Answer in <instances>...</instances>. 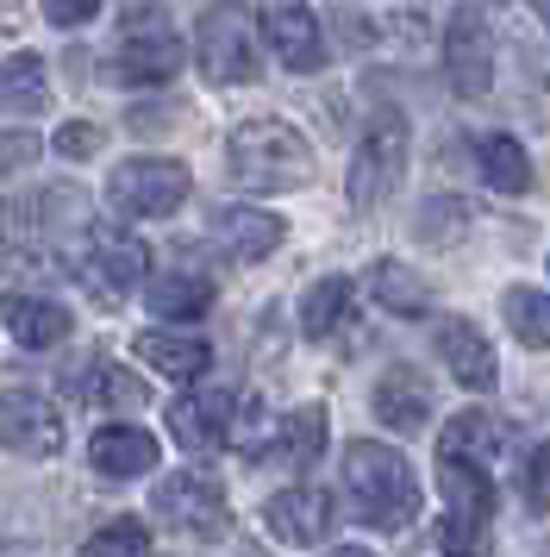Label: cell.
<instances>
[{
    "mask_svg": "<svg viewBox=\"0 0 550 557\" xmlns=\"http://www.w3.org/2000/svg\"><path fill=\"white\" fill-rule=\"evenodd\" d=\"M345 488H350L357 520H370L375 532H400L420 520V476H413V463L395 445L357 438L345 451Z\"/></svg>",
    "mask_w": 550,
    "mask_h": 557,
    "instance_id": "1",
    "label": "cell"
},
{
    "mask_svg": "<svg viewBox=\"0 0 550 557\" xmlns=\"http://www.w3.org/2000/svg\"><path fill=\"white\" fill-rule=\"evenodd\" d=\"M225 170L238 188L250 195H282V188H300L307 170H313V151H307V138L295 126H282V120H245V126L232 132V145H225Z\"/></svg>",
    "mask_w": 550,
    "mask_h": 557,
    "instance_id": "2",
    "label": "cell"
},
{
    "mask_svg": "<svg viewBox=\"0 0 550 557\" xmlns=\"http://www.w3.org/2000/svg\"><path fill=\"white\" fill-rule=\"evenodd\" d=\"M400 170H407V120L395 107H375L357 151H350V176H345L350 213H375L400 188Z\"/></svg>",
    "mask_w": 550,
    "mask_h": 557,
    "instance_id": "3",
    "label": "cell"
},
{
    "mask_svg": "<svg viewBox=\"0 0 550 557\" xmlns=\"http://www.w3.org/2000/svg\"><path fill=\"white\" fill-rule=\"evenodd\" d=\"M438 488H445V545H457V552L488 545V527H495V476H488V463L438 445Z\"/></svg>",
    "mask_w": 550,
    "mask_h": 557,
    "instance_id": "4",
    "label": "cell"
},
{
    "mask_svg": "<svg viewBox=\"0 0 550 557\" xmlns=\"http://www.w3.org/2000/svg\"><path fill=\"white\" fill-rule=\"evenodd\" d=\"M107 201L120 207L125 220H163V213L188 201V170L175 157H132V163L113 170Z\"/></svg>",
    "mask_w": 550,
    "mask_h": 557,
    "instance_id": "5",
    "label": "cell"
},
{
    "mask_svg": "<svg viewBox=\"0 0 550 557\" xmlns=\"http://www.w3.org/2000/svg\"><path fill=\"white\" fill-rule=\"evenodd\" d=\"M150 513H163V527H175V532L220 539V532H225V488L207 476V470H175V476L157 482Z\"/></svg>",
    "mask_w": 550,
    "mask_h": 557,
    "instance_id": "6",
    "label": "cell"
},
{
    "mask_svg": "<svg viewBox=\"0 0 550 557\" xmlns=\"http://www.w3.org/2000/svg\"><path fill=\"white\" fill-rule=\"evenodd\" d=\"M445 82L463 101H482L495 88V32H488V20L475 7L450 13L445 26Z\"/></svg>",
    "mask_w": 550,
    "mask_h": 557,
    "instance_id": "7",
    "label": "cell"
},
{
    "mask_svg": "<svg viewBox=\"0 0 550 557\" xmlns=\"http://www.w3.org/2000/svg\"><path fill=\"white\" fill-rule=\"evenodd\" d=\"M195 57L213 82H257V45H250V26L232 7H213V13L200 20Z\"/></svg>",
    "mask_w": 550,
    "mask_h": 557,
    "instance_id": "8",
    "label": "cell"
},
{
    "mask_svg": "<svg viewBox=\"0 0 550 557\" xmlns=\"http://www.w3.org/2000/svg\"><path fill=\"white\" fill-rule=\"evenodd\" d=\"M0 445L20 457H57L63 451V413L32 388H7L0 395Z\"/></svg>",
    "mask_w": 550,
    "mask_h": 557,
    "instance_id": "9",
    "label": "cell"
},
{
    "mask_svg": "<svg viewBox=\"0 0 550 557\" xmlns=\"http://www.w3.org/2000/svg\"><path fill=\"white\" fill-rule=\"evenodd\" d=\"M182 70V38H175L157 13H132V32H125L120 57H113V76L120 82H170Z\"/></svg>",
    "mask_w": 550,
    "mask_h": 557,
    "instance_id": "10",
    "label": "cell"
},
{
    "mask_svg": "<svg viewBox=\"0 0 550 557\" xmlns=\"http://www.w3.org/2000/svg\"><path fill=\"white\" fill-rule=\"evenodd\" d=\"M263 520L282 545H325L332 527H338V507H332L325 488H282V495H270Z\"/></svg>",
    "mask_w": 550,
    "mask_h": 557,
    "instance_id": "11",
    "label": "cell"
},
{
    "mask_svg": "<svg viewBox=\"0 0 550 557\" xmlns=\"http://www.w3.org/2000/svg\"><path fill=\"white\" fill-rule=\"evenodd\" d=\"M263 45H270L295 76H307V70H320L325 63L320 20H313L300 0H275V7H263Z\"/></svg>",
    "mask_w": 550,
    "mask_h": 557,
    "instance_id": "12",
    "label": "cell"
},
{
    "mask_svg": "<svg viewBox=\"0 0 550 557\" xmlns=\"http://www.w3.org/2000/svg\"><path fill=\"white\" fill-rule=\"evenodd\" d=\"M150 251L132 238V232L120 226H95V238H88V270H82V282H95L100 295L113 301V295H125V288H138V276H145Z\"/></svg>",
    "mask_w": 550,
    "mask_h": 557,
    "instance_id": "13",
    "label": "cell"
},
{
    "mask_svg": "<svg viewBox=\"0 0 550 557\" xmlns=\"http://www.w3.org/2000/svg\"><path fill=\"white\" fill-rule=\"evenodd\" d=\"M232 413L238 401L220 395V388H207V395H182L170 407V432L188 445V451H220L225 438H232Z\"/></svg>",
    "mask_w": 550,
    "mask_h": 557,
    "instance_id": "14",
    "label": "cell"
},
{
    "mask_svg": "<svg viewBox=\"0 0 550 557\" xmlns=\"http://www.w3.org/2000/svg\"><path fill=\"white\" fill-rule=\"evenodd\" d=\"M213 245H220L232 263H257L282 245V220L275 213H257V207H220L213 213Z\"/></svg>",
    "mask_w": 550,
    "mask_h": 557,
    "instance_id": "15",
    "label": "cell"
},
{
    "mask_svg": "<svg viewBox=\"0 0 550 557\" xmlns=\"http://www.w3.org/2000/svg\"><path fill=\"white\" fill-rule=\"evenodd\" d=\"M0 320L20 338L25 351H45V345H63L70 338V313L50 301V295H7L0 301Z\"/></svg>",
    "mask_w": 550,
    "mask_h": 557,
    "instance_id": "16",
    "label": "cell"
},
{
    "mask_svg": "<svg viewBox=\"0 0 550 557\" xmlns=\"http://www.w3.org/2000/svg\"><path fill=\"white\" fill-rule=\"evenodd\" d=\"M375 420L395 432H420L432 420V388H425L420 370H388L375 382Z\"/></svg>",
    "mask_w": 550,
    "mask_h": 557,
    "instance_id": "17",
    "label": "cell"
},
{
    "mask_svg": "<svg viewBox=\"0 0 550 557\" xmlns=\"http://www.w3.org/2000/svg\"><path fill=\"white\" fill-rule=\"evenodd\" d=\"M88 463L100 476H145L157 463V438L145 426H100L95 445H88Z\"/></svg>",
    "mask_w": 550,
    "mask_h": 557,
    "instance_id": "18",
    "label": "cell"
},
{
    "mask_svg": "<svg viewBox=\"0 0 550 557\" xmlns=\"http://www.w3.org/2000/svg\"><path fill=\"white\" fill-rule=\"evenodd\" d=\"M438 357L450 363V376L463 382V388H488L495 382V351H488V338L470 320H445L438 326Z\"/></svg>",
    "mask_w": 550,
    "mask_h": 557,
    "instance_id": "19",
    "label": "cell"
},
{
    "mask_svg": "<svg viewBox=\"0 0 550 557\" xmlns=\"http://www.w3.org/2000/svg\"><path fill=\"white\" fill-rule=\"evenodd\" d=\"M138 357H145L157 376H175V382L200 376L213 363L207 338H195V332H138Z\"/></svg>",
    "mask_w": 550,
    "mask_h": 557,
    "instance_id": "20",
    "label": "cell"
},
{
    "mask_svg": "<svg viewBox=\"0 0 550 557\" xmlns=\"http://www.w3.org/2000/svg\"><path fill=\"white\" fill-rule=\"evenodd\" d=\"M475 163H482V182H488L495 195H525V188H532V163H525L520 138H507V132L475 138Z\"/></svg>",
    "mask_w": 550,
    "mask_h": 557,
    "instance_id": "21",
    "label": "cell"
},
{
    "mask_svg": "<svg viewBox=\"0 0 550 557\" xmlns=\"http://www.w3.org/2000/svg\"><path fill=\"white\" fill-rule=\"evenodd\" d=\"M207 307H213V282L195 270H170L150 282V313H163V320H200Z\"/></svg>",
    "mask_w": 550,
    "mask_h": 557,
    "instance_id": "22",
    "label": "cell"
},
{
    "mask_svg": "<svg viewBox=\"0 0 550 557\" xmlns=\"http://www.w3.org/2000/svg\"><path fill=\"white\" fill-rule=\"evenodd\" d=\"M500 313H507L513 338H525L532 351H550V288H507Z\"/></svg>",
    "mask_w": 550,
    "mask_h": 557,
    "instance_id": "23",
    "label": "cell"
},
{
    "mask_svg": "<svg viewBox=\"0 0 550 557\" xmlns=\"http://www.w3.org/2000/svg\"><path fill=\"white\" fill-rule=\"evenodd\" d=\"M370 288H375V301L388 307V313H407V320H420L425 307H432L425 282L413 276L407 263H375V270H370Z\"/></svg>",
    "mask_w": 550,
    "mask_h": 557,
    "instance_id": "24",
    "label": "cell"
},
{
    "mask_svg": "<svg viewBox=\"0 0 550 557\" xmlns=\"http://www.w3.org/2000/svg\"><path fill=\"white\" fill-rule=\"evenodd\" d=\"M75 388H82V401H95V407H138L145 401V382L132 376L125 363H107V357L88 363V376L75 382Z\"/></svg>",
    "mask_w": 550,
    "mask_h": 557,
    "instance_id": "25",
    "label": "cell"
},
{
    "mask_svg": "<svg viewBox=\"0 0 550 557\" xmlns=\"http://www.w3.org/2000/svg\"><path fill=\"white\" fill-rule=\"evenodd\" d=\"M345 313H350V282L325 276V282H313V295L300 301V332H307V338H332Z\"/></svg>",
    "mask_w": 550,
    "mask_h": 557,
    "instance_id": "26",
    "label": "cell"
},
{
    "mask_svg": "<svg viewBox=\"0 0 550 557\" xmlns=\"http://www.w3.org/2000/svg\"><path fill=\"white\" fill-rule=\"evenodd\" d=\"M320 451H325V407H295L282 438H275V457L282 463H313Z\"/></svg>",
    "mask_w": 550,
    "mask_h": 557,
    "instance_id": "27",
    "label": "cell"
},
{
    "mask_svg": "<svg viewBox=\"0 0 550 557\" xmlns=\"http://www.w3.org/2000/svg\"><path fill=\"white\" fill-rule=\"evenodd\" d=\"M0 107H20V113L45 107V63L38 57H7L0 63Z\"/></svg>",
    "mask_w": 550,
    "mask_h": 557,
    "instance_id": "28",
    "label": "cell"
},
{
    "mask_svg": "<svg viewBox=\"0 0 550 557\" xmlns=\"http://www.w3.org/2000/svg\"><path fill=\"white\" fill-rule=\"evenodd\" d=\"M438 445H445V451H463V457H488V451H500V445H507V432H500L488 413H457Z\"/></svg>",
    "mask_w": 550,
    "mask_h": 557,
    "instance_id": "29",
    "label": "cell"
},
{
    "mask_svg": "<svg viewBox=\"0 0 550 557\" xmlns=\"http://www.w3.org/2000/svg\"><path fill=\"white\" fill-rule=\"evenodd\" d=\"M88 552H150V527L145 520H113L88 539Z\"/></svg>",
    "mask_w": 550,
    "mask_h": 557,
    "instance_id": "30",
    "label": "cell"
},
{
    "mask_svg": "<svg viewBox=\"0 0 550 557\" xmlns=\"http://www.w3.org/2000/svg\"><path fill=\"white\" fill-rule=\"evenodd\" d=\"M20 163H38V132H0V176H13Z\"/></svg>",
    "mask_w": 550,
    "mask_h": 557,
    "instance_id": "31",
    "label": "cell"
},
{
    "mask_svg": "<svg viewBox=\"0 0 550 557\" xmlns=\"http://www.w3.org/2000/svg\"><path fill=\"white\" fill-rule=\"evenodd\" d=\"M57 151H63V157H88V151H100V126H88V120H70V126L57 132Z\"/></svg>",
    "mask_w": 550,
    "mask_h": 557,
    "instance_id": "32",
    "label": "cell"
},
{
    "mask_svg": "<svg viewBox=\"0 0 550 557\" xmlns=\"http://www.w3.org/2000/svg\"><path fill=\"white\" fill-rule=\"evenodd\" d=\"M525 495H532V507H550V445H538L525 463Z\"/></svg>",
    "mask_w": 550,
    "mask_h": 557,
    "instance_id": "33",
    "label": "cell"
},
{
    "mask_svg": "<svg viewBox=\"0 0 550 557\" xmlns=\"http://www.w3.org/2000/svg\"><path fill=\"white\" fill-rule=\"evenodd\" d=\"M100 0H45V20L50 26H82V20H95Z\"/></svg>",
    "mask_w": 550,
    "mask_h": 557,
    "instance_id": "34",
    "label": "cell"
},
{
    "mask_svg": "<svg viewBox=\"0 0 550 557\" xmlns=\"http://www.w3.org/2000/svg\"><path fill=\"white\" fill-rule=\"evenodd\" d=\"M538 7H545V26H550V0H538Z\"/></svg>",
    "mask_w": 550,
    "mask_h": 557,
    "instance_id": "35",
    "label": "cell"
}]
</instances>
